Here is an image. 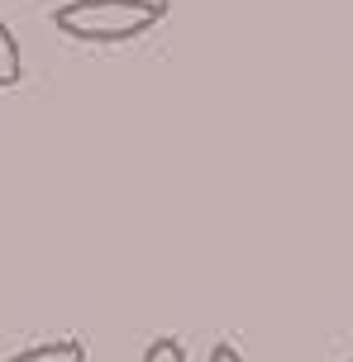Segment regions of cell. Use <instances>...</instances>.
Segmentation results:
<instances>
[{"instance_id":"cell-4","label":"cell","mask_w":353,"mask_h":362,"mask_svg":"<svg viewBox=\"0 0 353 362\" xmlns=\"http://www.w3.org/2000/svg\"><path fill=\"white\" fill-rule=\"evenodd\" d=\"M139 362H186V348H182V339H153Z\"/></svg>"},{"instance_id":"cell-3","label":"cell","mask_w":353,"mask_h":362,"mask_svg":"<svg viewBox=\"0 0 353 362\" xmlns=\"http://www.w3.org/2000/svg\"><path fill=\"white\" fill-rule=\"evenodd\" d=\"M24 81V53H19V38L15 29L0 19V90H10Z\"/></svg>"},{"instance_id":"cell-5","label":"cell","mask_w":353,"mask_h":362,"mask_svg":"<svg viewBox=\"0 0 353 362\" xmlns=\"http://www.w3.org/2000/svg\"><path fill=\"white\" fill-rule=\"evenodd\" d=\"M210 362H243V353L234 344H215L210 348Z\"/></svg>"},{"instance_id":"cell-1","label":"cell","mask_w":353,"mask_h":362,"mask_svg":"<svg viewBox=\"0 0 353 362\" xmlns=\"http://www.w3.org/2000/svg\"><path fill=\"white\" fill-rule=\"evenodd\" d=\"M168 19V0H67L53 10V29L76 43H129Z\"/></svg>"},{"instance_id":"cell-2","label":"cell","mask_w":353,"mask_h":362,"mask_svg":"<svg viewBox=\"0 0 353 362\" xmlns=\"http://www.w3.org/2000/svg\"><path fill=\"white\" fill-rule=\"evenodd\" d=\"M5 362H86V344L81 339H53V344L24 348V353H15Z\"/></svg>"}]
</instances>
